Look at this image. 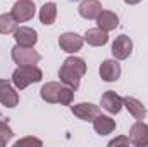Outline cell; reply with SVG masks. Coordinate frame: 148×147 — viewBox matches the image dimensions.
I'll return each instance as SVG.
<instances>
[{"mask_svg":"<svg viewBox=\"0 0 148 147\" xmlns=\"http://www.w3.org/2000/svg\"><path fill=\"white\" fill-rule=\"evenodd\" d=\"M84 73H86V64H84L83 59H79V57H67L64 61L60 71H59V76H60V80L67 87H71L73 90H77L79 80L83 78Z\"/></svg>","mask_w":148,"mask_h":147,"instance_id":"6da1fadb","label":"cell"},{"mask_svg":"<svg viewBox=\"0 0 148 147\" xmlns=\"http://www.w3.org/2000/svg\"><path fill=\"white\" fill-rule=\"evenodd\" d=\"M40 94H41V99L47 101V102H52V104L53 102H60L64 106H69L71 101H73L74 90L71 87H64L60 83L50 81V83H47V85L41 87Z\"/></svg>","mask_w":148,"mask_h":147,"instance_id":"7a4b0ae2","label":"cell"},{"mask_svg":"<svg viewBox=\"0 0 148 147\" xmlns=\"http://www.w3.org/2000/svg\"><path fill=\"white\" fill-rule=\"evenodd\" d=\"M43 78V73L38 69L36 66H19L14 73H12V83L23 90L26 88L29 83H36Z\"/></svg>","mask_w":148,"mask_h":147,"instance_id":"3957f363","label":"cell"},{"mask_svg":"<svg viewBox=\"0 0 148 147\" xmlns=\"http://www.w3.org/2000/svg\"><path fill=\"white\" fill-rule=\"evenodd\" d=\"M12 59L19 66H33L40 61V54L33 50V47H24V45H16L12 49Z\"/></svg>","mask_w":148,"mask_h":147,"instance_id":"277c9868","label":"cell"},{"mask_svg":"<svg viewBox=\"0 0 148 147\" xmlns=\"http://www.w3.org/2000/svg\"><path fill=\"white\" fill-rule=\"evenodd\" d=\"M17 23H24V21H29L33 16H35V3L31 0H19L14 3L12 7V12H10Z\"/></svg>","mask_w":148,"mask_h":147,"instance_id":"5b68a950","label":"cell"},{"mask_svg":"<svg viewBox=\"0 0 148 147\" xmlns=\"http://www.w3.org/2000/svg\"><path fill=\"white\" fill-rule=\"evenodd\" d=\"M131 50H133V42H131V38L126 37V35L117 37L115 42L112 43V54H114L115 59H127Z\"/></svg>","mask_w":148,"mask_h":147,"instance_id":"8992f818","label":"cell"},{"mask_svg":"<svg viewBox=\"0 0 148 147\" xmlns=\"http://www.w3.org/2000/svg\"><path fill=\"white\" fill-rule=\"evenodd\" d=\"M59 45H60L62 50H66L69 54H74V52L81 50L83 38L79 37V35H76V33H64V35H60V38H59Z\"/></svg>","mask_w":148,"mask_h":147,"instance_id":"52a82bcc","label":"cell"},{"mask_svg":"<svg viewBox=\"0 0 148 147\" xmlns=\"http://www.w3.org/2000/svg\"><path fill=\"white\" fill-rule=\"evenodd\" d=\"M0 102L5 104L7 107H16L19 102V95L5 80H0Z\"/></svg>","mask_w":148,"mask_h":147,"instance_id":"ba28073f","label":"cell"},{"mask_svg":"<svg viewBox=\"0 0 148 147\" xmlns=\"http://www.w3.org/2000/svg\"><path fill=\"white\" fill-rule=\"evenodd\" d=\"M129 140L134 146H148V126L141 119H138V123L133 125L129 132Z\"/></svg>","mask_w":148,"mask_h":147,"instance_id":"9c48e42d","label":"cell"},{"mask_svg":"<svg viewBox=\"0 0 148 147\" xmlns=\"http://www.w3.org/2000/svg\"><path fill=\"white\" fill-rule=\"evenodd\" d=\"M14 38H16V42H17L19 45H24V47H33L38 42L36 31L31 30V28H26V26L17 28V30L14 31Z\"/></svg>","mask_w":148,"mask_h":147,"instance_id":"30bf717a","label":"cell"},{"mask_svg":"<svg viewBox=\"0 0 148 147\" xmlns=\"http://www.w3.org/2000/svg\"><path fill=\"white\" fill-rule=\"evenodd\" d=\"M102 107L107 109L109 112H112V114H117V112L121 111V107H122V97H119V95H117L115 92H112V90L105 92V94L102 95Z\"/></svg>","mask_w":148,"mask_h":147,"instance_id":"8fae6325","label":"cell"},{"mask_svg":"<svg viewBox=\"0 0 148 147\" xmlns=\"http://www.w3.org/2000/svg\"><path fill=\"white\" fill-rule=\"evenodd\" d=\"M100 76L105 81H115L121 76V66L117 61H103L100 66Z\"/></svg>","mask_w":148,"mask_h":147,"instance_id":"7c38bea8","label":"cell"},{"mask_svg":"<svg viewBox=\"0 0 148 147\" xmlns=\"http://www.w3.org/2000/svg\"><path fill=\"white\" fill-rule=\"evenodd\" d=\"M102 12V3L98 0H84L79 5V14L84 19H97Z\"/></svg>","mask_w":148,"mask_h":147,"instance_id":"4fadbf2b","label":"cell"},{"mask_svg":"<svg viewBox=\"0 0 148 147\" xmlns=\"http://www.w3.org/2000/svg\"><path fill=\"white\" fill-rule=\"evenodd\" d=\"M73 114H76V116L81 118V119L90 121V119H93V118H97V116L100 114V109H98V106H95V104H86V102H83V104L73 106Z\"/></svg>","mask_w":148,"mask_h":147,"instance_id":"5bb4252c","label":"cell"},{"mask_svg":"<svg viewBox=\"0 0 148 147\" xmlns=\"http://www.w3.org/2000/svg\"><path fill=\"white\" fill-rule=\"evenodd\" d=\"M93 126H95V132L100 133V135H107L115 130V121L109 118V116H102L98 114L95 119H93Z\"/></svg>","mask_w":148,"mask_h":147,"instance_id":"9a60e30c","label":"cell"},{"mask_svg":"<svg viewBox=\"0 0 148 147\" xmlns=\"http://www.w3.org/2000/svg\"><path fill=\"white\" fill-rule=\"evenodd\" d=\"M84 42H88L90 45H95V47H102L109 42V37H107V31H103L102 28H91L86 31Z\"/></svg>","mask_w":148,"mask_h":147,"instance_id":"2e32d148","label":"cell"},{"mask_svg":"<svg viewBox=\"0 0 148 147\" xmlns=\"http://www.w3.org/2000/svg\"><path fill=\"white\" fill-rule=\"evenodd\" d=\"M97 21H98V28H102L103 31L115 30V28H117V24H119L117 16H115L114 12H110V10H102V12H100V16L97 17Z\"/></svg>","mask_w":148,"mask_h":147,"instance_id":"e0dca14e","label":"cell"},{"mask_svg":"<svg viewBox=\"0 0 148 147\" xmlns=\"http://www.w3.org/2000/svg\"><path fill=\"white\" fill-rule=\"evenodd\" d=\"M122 104L127 107V111H129L136 119H143V118H145L147 109L143 107V104H141L140 101H136V99H133V97H126V99H122Z\"/></svg>","mask_w":148,"mask_h":147,"instance_id":"ac0fdd59","label":"cell"},{"mask_svg":"<svg viewBox=\"0 0 148 147\" xmlns=\"http://www.w3.org/2000/svg\"><path fill=\"white\" fill-rule=\"evenodd\" d=\"M55 16H57V5L55 3H45L40 10V19L43 24H52L55 21Z\"/></svg>","mask_w":148,"mask_h":147,"instance_id":"d6986e66","label":"cell"},{"mask_svg":"<svg viewBox=\"0 0 148 147\" xmlns=\"http://www.w3.org/2000/svg\"><path fill=\"white\" fill-rule=\"evenodd\" d=\"M17 30V21L12 14H2L0 16V33L7 35Z\"/></svg>","mask_w":148,"mask_h":147,"instance_id":"ffe728a7","label":"cell"},{"mask_svg":"<svg viewBox=\"0 0 148 147\" xmlns=\"http://www.w3.org/2000/svg\"><path fill=\"white\" fill-rule=\"evenodd\" d=\"M12 139V130L7 126V119H0V146H5Z\"/></svg>","mask_w":148,"mask_h":147,"instance_id":"44dd1931","label":"cell"},{"mask_svg":"<svg viewBox=\"0 0 148 147\" xmlns=\"http://www.w3.org/2000/svg\"><path fill=\"white\" fill-rule=\"evenodd\" d=\"M24 144H36V146H41V142L36 140V139H24V140H19V142H16V146H24Z\"/></svg>","mask_w":148,"mask_h":147,"instance_id":"7402d4cb","label":"cell"},{"mask_svg":"<svg viewBox=\"0 0 148 147\" xmlns=\"http://www.w3.org/2000/svg\"><path fill=\"white\" fill-rule=\"evenodd\" d=\"M131 140L129 139H124V137H121V139H115V140H112L110 146H119V144H129Z\"/></svg>","mask_w":148,"mask_h":147,"instance_id":"603a6c76","label":"cell"},{"mask_svg":"<svg viewBox=\"0 0 148 147\" xmlns=\"http://www.w3.org/2000/svg\"><path fill=\"white\" fill-rule=\"evenodd\" d=\"M126 3H138V2H141V0H124Z\"/></svg>","mask_w":148,"mask_h":147,"instance_id":"cb8c5ba5","label":"cell"}]
</instances>
